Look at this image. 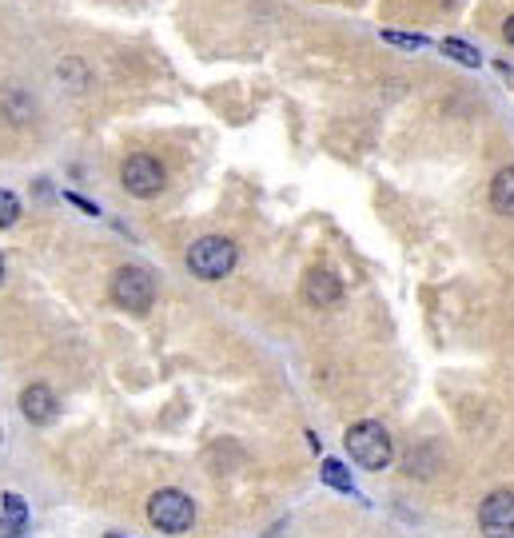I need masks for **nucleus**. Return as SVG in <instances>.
<instances>
[{
    "mask_svg": "<svg viewBox=\"0 0 514 538\" xmlns=\"http://www.w3.org/2000/svg\"><path fill=\"white\" fill-rule=\"evenodd\" d=\"M343 447H347V455H351L359 467H367V471H383V467L391 463V455H395V451H391V435H387V427L375 423V419L355 423V427L347 431Z\"/></svg>",
    "mask_w": 514,
    "mask_h": 538,
    "instance_id": "nucleus-1",
    "label": "nucleus"
},
{
    "mask_svg": "<svg viewBox=\"0 0 514 538\" xmlns=\"http://www.w3.org/2000/svg\"><path fill=\"white\" fill-rule=\"evenodd\" d=\"M236 260H240V252H236V244L232 240H224V236H200L192 248H188V271L192 275H200V279H224L228 271L236 268Z\"/></svg>",
    "mask_w": 514,
    "mask_h": 538,
    "instance_id": "nucleus-2",
    "label": "nucleus"
},
{
    "mask_svg": "<svg viewBox=\"0 0 514 538\" xmlns=\"http://www.w3.org/2000/svg\"><path fill=\"white\" fill-rule=\"evenodd\" d=\"M148 519H152V527H160L164 535H184V531H192V523H196V507H192V499L184 495V491H156L152 499H148Z\"/></svg>",
    "mask_w": 514,
    "mask_h": 538,
    "instance_id": "nucleus-3",
    "label": "nucleus"
},
{
    "mask_svg": "<svg viewBox=\"0 0 514 538\" xmlns=\"http://www.w3.org/2000/svg\"><path fill=\"white\" fill-rule=\"evenodd\" d=\"M112 299L132 311V315H144L152 303H156V283L144 268H120L112 275Z\"/></svg>",
    "mask_w": 514,
    "mask_h": 538,
    "instance_id": "nucleus-4",
    "label": "nucleus"
},
{
    "mask_svg": "<svg viewBox=\"0 0 514 538\" xmlns=\"http://www.w3.org/2000/svg\"><path fill=\"white\" fill-rule=\"evenodd\" d=\"M120 184L128 188V196H136V200H152V196H160V192H164L168 176H164L160 160H152V156L136 152V156H128V160H124V168H120Z\"/></svg>",
    "mask_w": 514,
    "mask_h": 538,
    "instance_id": "nucleus-5",
    "label": "nucleus"
},
{
    "mask_svg": "<svg viewBox=\"0 0 514 538\" xmlns=\"http://www.w3.org/2000/svg\"><path fill=\"white\" fill-rule=\"evenodd\" d=\"M479 527L487 538H514V495L511 491H495L483 499L479 507Z\"/></svg>",
    "mask_w": 514,
    "mask_h": 538,
    "instance_id": "nucleus-6",
    "label": "nucleus"
},
{
    "mask_svg": "<svg viewBox=\"0 0 514 538\" xmlns=\"http://www.w3.org/2000/svg\"><path fill=\"white\" fill-rule=\"evenodd\" d=\"M303 299H307L311 307H335V303L343 299L339 275H331L327 268H311L307 279H303Z\"/></svg>",
    "mask_w": 514,
    "mask_h": 538,
    "instance_id": "nucleus-7",
    "label": "nucleus"
},
{
    "mask_svg": "<svg viewBox=\"0 0 514 538\" xmlns=\"http://www.w3.org/2000/svg\"><path fill=\"white\" fill-rule=\"evenodd\" d=\"M20 411H24V419L28 423H36V427H44V423H52L56 419V395L44 387V383H32V387H24L20 391Z\"/></svg>",
    "mask_w": 514,
    "mask_h": 538,
    "instance_id": "nucleus-8",
    "label": "nucleus"
},
{
    "mask_svg": "<svg viewBox=\"0 0 514 538\" xmlns=\"http://www.w3.org/2000/svg\"><path fill=\"white\" fill-rule=\"evenodd\" d=\"M0 112H4L12 124H28L32 112H36V104H32V96H28L24 88H4V92H0Z\"/></svg>",
    "mask_w": 514,
    "mask_h": 538,
    "instance_id": "nucleus-9",
    "label": "nucleus"
},
{
    "mask_svg": "<svg viewBox=\"0 0 514 538\" xmlns=\"http://www.w3.org/2000/svg\"><path fill=\"white\" fill-rule=\"evenodd\" d=\"M56 80H60L68 92H84L92 76H88V64H84L80 56H64V60L56 64Z\"/></svg>",
    "mask_w": 514,
    "mask_h": 538,
    "instance_id": "nucleus-10",
    "label": "nucleus"
},
{
    "mask_svg": "<svg viewBox=\"0 0 514 538\" xmlns=\"http://www.w3.org/2000/svg\"><path fill=\"white\" fill-rule=\"evenodd\" d=\"M491 208L499 216H514V168H503L491 180Z\"/></svg>",
    "mask_w": 514,
    "mask_h": 538,
    "instance_id": "nucleus-11",
    "label": "nucleus"
},
{
    "mask_svg": "<svg viewBox=\"0 0 514 538\" xmlns=\"http://www.w3.org/2000/svg\"><path fill=\"white\" fill-rule=\"evenodd\" d=\"M439 48H443V56H447V60H455V64H463V68H479V64H483L479 48H471L467 40H455V36H451V40H443Z\"/></svg>",
    "mask_w": 514,
    "mask_h": 538,
    "instance_id": "nucleus-12",
    "label": "nucleus"
},
{
    "mask_svg": "<svg viewBox=\"0 0 514 538\" xmlns=\"http://www.w3.org/2000/svg\"><path fill=\"white\" fill-rule=\"evenodd\" d=\"M383 40L395 44V48H407V52H419V48L431 44L427 36H419V32H399V28H383Z\"/></svg>",
    "mask_w": 514,
    "mask_h": 538,
    "instance_id": "nucleus-13",
    "label": "nucleus"
},
{
    "mask_svg": "<svg viewBox=\"0 0 514 538\" xmlns=\"http://www.w3.org/2000/svg\"><path fill=\"white\" fill-rule=\"evenodd\" d=\"M323 483H327V487H335V491H347V495L355 491V487H351V479H347V471H343V463H335V459H327V463H323Z\"/></svg>",
    "mask_w": 514,
    "mask_h": 538,
    "instance_id": "nucleus-14",
    "label": "nucleus"
},
{
    "mask_svg": "<svg viewBox=\"0 0 514 538\" xmlns=\"http://www.w3.org/2000/svg\"><path fill=\"white\" fill-rule=\"evenodd\" d=\"M16 220H20V200H16L12 192H4V188H0V232H4V228H12Z\"/></svg>",
    "mask_w": 514,
    "mask_h": 538,
    "instance_id": "nucleus-15",
    "label": "nucleus"
},
{
    "mask_svg": "<svg viewBox=\"0 0 514 538\" xmlns=\"http://www.w3.org/2000/svg\"><path fill=\"white\" fill-rule=\"evenodd\" d=\"M4 515H8V519H16V523H24V519H28V507H24V499L8 491V495H4Z\"/></svg>",
    "mask_w": 514,
    "mask_h": 538,
    "instance_id": "nucleus-16",
    "label": "nucleus"
},
{
    "mask_svg": "<svg viewBox=\"0 0 514 538\" xmlns=\"http://www.w3.org/2000/svg\"><path fill=\"white\" fill-rule=\"evenodd\" d=\"M64 200H68V204H76V208H80V212H88V216H96V212H100L96 204H88V200H84V196H76V192H64Z\"/></svg>",
    "mask_w": 514,
    "mask_h": 538,
    "instance_id": "nucleus-17",
    "label": "nucleus"
},
{
    "mask_svg": "<svg viewBox=\"0 0 514 538\" xmlns=\"http://www.w3.org/2000/svg\"><path fill=\"white\" fill-rule=\"evenodd\" d=\"M24 531V523H16V519H0V538H16Z\"/></svg>",
    "mask_w": 514,
    "mask_h": 538,
    "instance_id": "nucleus-18",
    "label": "nucleus"
},
{
    "mask_svg": "<svg viewBox=\"0 0 514 538\" xmlns=\"http://www.w3.org/2000/svg\"><path fill=\"white\" fill-rule=\"evenodd\" d=\"M503 40L514 48V16H507V24H503Z\"/></svg>",
    "mask_w": 514,
    "mask_h": 538,
    "instance_id": "nucleus-19",
    "label": "nucleus"
},
{
    "mask_svg": "<svg viewBox=\"0 0 514 538\" xmlns=\"http://www.w3.org/2000/svg\"><path fill=\"white\" fill-rule=\"evenodd\" d=\"M0 283H4V260H0Z\"/></svg>",
    "mask_w": 514,
    "mask_h": 538,
    "instance_id": "nucleus-20",
    "label": "nucleus"
},
{
    "mask_svg": "<svg viewBox=\"0 0 514 538\" xmlns=\"http://www.w3.org/2000/svg\"><path fill=\"white\" fill-rule=\"evenodd\" d=\"M108 538H120V535H108Z\"/></svg>",
    "mask_w": 514,
    "mask_h": 538,
    "instance_id": "nucleus-21",
    "label": "nucleus"
}]
</instances>
